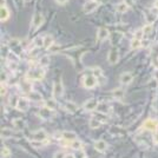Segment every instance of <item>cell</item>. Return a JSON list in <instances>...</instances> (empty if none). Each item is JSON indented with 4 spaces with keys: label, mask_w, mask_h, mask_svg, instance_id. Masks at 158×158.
Returning <instances> with one entry per match:
<instances>
[{
    "label": "cell",
    "mask_w": 158,
    "mask_h": 158,
    "mask_svg": "<svg viewBox=\"0 0 158 158\" xmlns=\"http://www.w3.org/2000/svg\"><path fill=\"white\" fill-rule=\"evenodd\" d=\"M44 77H45V70H44V67H34V69H31L25 74V78L28 79L30 81L43 80Z\"/></svg>",
    "instance_id": "1"
},
{
    "label": "cell",
    "mask_w": 158,
    "mask_h": 158,
    "mask_svg": "<svg viewBox=\"0 0 158 158\" xmlns=\"http://www.w3.org/2000/svg\"><path fill=\"white\" fill-rule=\"evenodd\" d=\"M97 84H98V79L93 74H89V76H85L83 78V86L85 89H93L97 86Z\"/></svg>",
    "instance_id": "2"
},
{
    "label": "cell",
    "mask_w": 158,
    "mask_h": 158,
    "mask_svg": "<svg viewBox=\"0 0 158 158\" xmlns=\"http://www.w3.org/2000/svg\"><path fill=\"white\" fill-rule=\"evenodd\" d=\"M64 93V86H63V83L61 80H56L53 83V89H52V94H53V98H59L63 96Z\"/></svg>",
    "instance_id": "3"
},
{
    "label": "cell",
    "mask_w": 158,
    "mask_h": 158,
    "mask_svg": "<svg viewBox=\"0 0 158 158\" xmlns=\"http://www.w3.org/2000/svg\"><path fill=\"white\" fill-rule=\"evenodd\" d=\"M47 139V133L45 130H37V131H34L31 135V140L32 142H39V143H43V142H45Z\"/></svg>",
    "instance_id": "4"
},
{
    "label": "cell",
    "mask_w": 158,
    "mask_h": 158,
    "mask_svg": "<svg viewBox=\"0 0 158 158\" xmlns=\"http://www.w3.org/2000/svg\"><path fill=\"white\" fill-rule=\"evenodd\" d=\"M15 107L19 110V111L25 112L28 110L30 107V99L26 98V97H20L17 100V104H15Z\"/></svg>",
    "instance_id": "5"
},
{
    "label": "cell",
    "mask_w": 158,
    "mask_h": 158,
    "mask_svg": "<svg viewBox=\"0 0 158 158\" xmlns=\"http://www.w3.org/2000/svg\"><path fill=\"white\" fill-rule=\"evenodd\" d=\"M99 1H97V0H90V1H87V2H85L84 4V7H83V11L85 12V13H92L93 11H96L97 8H98L99 6Z\"/></svg>",
    "instance_id": "6"
},
{
    "label": "cell",
    "mask_w": 158,
    "mask_h": 158,
    "mask_svg": "<svg viewBox=\"0 0 158 158\" xmlns=\"http://www.w3.org/2000/svg\"><path fill=\"white\" fill-rule=\"evenodd\" d=\"M143 127L148 131L156 132L158 130V122L155 119H146L143 124Z\"/></svg>",
    "instance_id": "7"
},
{
    "label": "cell",
    "mask_w": 158,
    "mask_h": 158,
    "mask_svg": "<svg viewBox=\"0 0 158 158\" xmlns=\"http://www.w3.org/2000/svg\"><path fill=\"white\" fill-rule=\"evenodd\" d=\"M99 103L97 99H89V100H86L85 103H84V110L85 111H89V112H92L94 110H97V107H98Z\"/></svg>",
    "instance_id": "8"
},
{
    "label": "cell",
    "mask_w": 158,
    "mask_h": 158,
    "mask_svg": "<svg viewBox=\"0 0 158 158\" xmlns=\"http://www.w3.org/2000/svg\"><path fill=\"white\" fill-rule=\"evenodd\" d=\"M119 59V52H118V48L117 47H112L111 50L109 51V54H107V60L110 64H116Z\"/></svg>",
    "instance_id": "9"
},
{
    "label": "cell",
    "mask_w": 158,
    "mask_h": 158,
    "mask_svg": "<svg viewBox=\"0 0 158 158\" xmlns=\"http://www.w3.org/2000/svg\"><path fill=\"white\" fill-rule=\"evenodd\" d=\"M43 23H44V15L41 13H35L32 18V28L34 31L38 30L43 25Z\"/></svg>",
    "instance_id": "10"
},
{
    "label": "cell",
    "mask_w": 158,
    "mask_h": 158,
    "mask_svg": "<svg viewBox=\"0 0 158 158\" xmlns=\"http://www.w3.org/2000/svg\"><path fill=\"white\" fill-rule=\"evenodd\" d=\"M132 80H133V76L131 72H123L119 76V81L122 85H129L132 83Z\"/></svg>",
    "instance_id": "11"
},
{
    "label": "cell",
    "mask_w": 158,
    "mask_h": 158,
    "mask_svg": "<svg viewBox=\"0 0 158 158\" xmlns=\"http://www.w3.org/2000/svg\"><path fill=\"white\" fill-rule=\"evenodd\" d=\"M93 146H94V149L98 152H105L106 150H107V143H106L104 139H98V140H96Z\"/></svg>",
    "instance_id": "12"
},
{
    "label": "cell",
    "mask_w": 158,
    "mask_h": 158,
    "mask_svg": "<svg viewBox=\"0 0 158 158\" xmlns=\"http://www.w3.org/2000/svg\"><path fill=\"white\" fill-rule=\"evenodd\" d=\"M109 35H110V32L106 30L105 27L98 28V31H97V40L98 41H104L109 38Z\"/></svg>",
    "instance_id": "13"
},
{
    "label": "cell",
    "mask_w": 158,
    "mask_h": 158,
    "mask_svg": "<svg viewBox=\"0 0 158 158\" xmlns=\"http://www.w3.org/2000/svg\"><path fill=\"white\" fill-rule=\"evenodd\" d=\"M20 89H21V91L25 93H30L32 90V84H31V81L28 80V79H23L21 81H20Z\"/></svg>",
    "instance_id": "14"
},
{
    "label": "cell",
    "mask_w": 158,
    "mask_h": 158,
    "mask_svg": "<svg viewBox=\"0 0 158 158\" xmlns=\"http://www.w3.org/2000/svg\"><path fill=\"white\" fill-rule=\"evenodd\" d=\"M61 135H63V139L66 142H70V143L73 142L74 139H77V135L72 131H63Z\"/></svg>",
    "instance_id": "15"
},
{
    "label": "cell",
    "mask_w": 158,
    "mask_h": 158,
    "mask_svg": "<svg viewBox=\"0 0 158 158\" xmlns=\"http://www.w3.org/2000/svg\"><path fill=\"white\" fill-rule=\"evenodd\" d=\"M45 107L50 109V110H56L57 106H58V103H57V99L56 98H50L45 100Z\"/></svg>",
    "instance_id": "16"
},
{
    "label": "cell",
    "mask_w": 158,
    "mask_h": 158,
    "mask_svg": "<svg viewBox=\"0 0 158 158\" xmlns=\"http://www.w3.org/2000/svg\"><path fill=\"white\" fill-rule=\"evenodd\" d=\"M10 18V11L6 6H1L0 7V20L1 21H6Z\"/></svg>",
    "instance_id": "17"
},
{
    "label": "cell",
    "mask_w": 158,
    "mask_h": 158,
    "mask_svg": "<svg viewBox=\"0 0 158 158\" xmlns=\"http://www.w3.org/2000/svg\"><path fill=\"white\" fill-rule=\"evenodd\" d=\"M39 116L43 119L51 118V116H52V110H50V109H47V107H43V109L39 110Z\"/></svg>",
    "instance_id": "18"
},
{
    "label": "cell",
    "mask_w": 158,
    "mask_h": 158,
    "mask_svg": "<svg viewBox=\"0 0 158 158\" xmlns=\"http://www.w3.org/2000/svg\"><path fill=\"white\" fill-rule=\"evenodd\" d=\"M27 98L30 100H32V102H40V100H43V96L39 92H37V91H31L28 93Z\"/></svg>",
    "instance_id": "19"
},
{
    "label": "cell",
    "mask_w": 158,
    "mask_h": 158,
    "mask_svg": "<svg viewBox=\"0 0 158 158\" xmlns=\"http://www.w3.org/2000/svg\"><path fill=\"white\" fill-rule=\"evenodd\" d=\"M14 133H15V132H14L12 129H10V127H2V129H1V137H2V138L13 137Z\"/></svg>",
    "instance_id": "20"
},
{
    "label": "cell",
    "mask_w": 158,
    "mask_h": 158,
    "mask_svg": "<svg viewBox=\"0 0 158 158\" xmlns=\"http://www.w3.org/2000/svg\"><path fill=\"white\" fill-rule=\"evenodd\" d=\"M53 37L52 35H50V34H46L45 37H44V45L43 47H45V48H51L53 46Z\"/></svg>",
    "instance_id": "21"
},
{
    "label": "cell",
    "mask_w": 158,
    "mask_h": 158,
    "mask_svg": "<svg viewBox=\"0 0 158 158\" xmlns=\"http://www.w3.org/2000/svg\"><path fill=\"white\" fill-rule=\"evenodd\" d=\"M99 113H104V114H107L110 112V106L107 103H99L98 107H97Z\"/></svg>",
    "instance_id": "22"
},
{
    "label": "cell",
    "mask_w": 158,
    "mask_h": 158,
    "mask_svg": "<svg viewBox=\"0 0 158 158\" xmlns=\"http://www.w3.org/2000/svg\"><path fill=\"white\" fill-rule=\"evenodd\" d=\"M124 94H125L124 90H123V89H120V87H118V89H114V90L112 91V96H113V98H116V99L124 98Z\"/></svg>",
    "instance_id": "23"
},
{
    "label": "cell",
    "mask_w": 158,
    "mask_h": 158,
    "mask_svg": "<svg viewBox=\"0 0 158 158\" xmlns=\"http://www.w3.org/2000/svg\"><path fill=\"white\" fill-rule=\"evenodd\" d=\"M65 109L70 113H74V112L78 110V105L76 103H73V102H67L65 104Z\"/></svg>",
    "instance_id": "24"
},
{
    "label": "cell",
    "mask_w": 158,
    "mask_h": 158,
    "mask_svg": "<svg viewBox=\"0 0 158 158\" xmlns=\"http://www.w3.org/2000/svg\"><path fill=\"white\" fill-rule=\"evenodd\" d=\"M143 46V41L139 39H136V38H133L131 40V43H130V47H131V50H138L139 47Z\"/></svg>",
    "instance_id": "25"
},
{
    "label": "cell",
    "mask_w": 158,
    "mask_h": 158,
    "mask_svg": "<svg viewBox=\"0 0 158 158\" xmlns=\"http://www.w3.org/2000/svg\"><path fill=\"white\" fill-rule=\"evenodd\" d=\"M127 10H129V5L126 2H119L118 5L116 6V11L118 13H125Z\"/></svg>",
    "instance_id": "26"
},
{
    "label": "cell",
    "mask_w": 158,
    "mask_h": 158,
    "mask_svg": "<svg viewBox=\"0 0 158 158\" xmlns=\"http://www.w3.org/2000/svg\"><path fill=\"white\" fill-rule=\"evenodd\" d=\"M13 125L18 129V130H23L24 127H25V122L21 118H15V119H13Z\"/></svg>",
    "instance_id": "27"
},
{
    "label": "cell",
    "mask_w": 158,
    "mask_h": 158,
    "mask_svg": "<svg viewBox=\"0 0 158 158\" xmlns=\"http://www.w3.org/2000/svg\"><path fill=\"white\" fill-rule=\"evenodd\" d=\"M89 125H90V127H92V129H97V127H100L102 122H99L98 119L93 116L92 118L90 119V122H89Z\"/></svg>",
    "instance_id": "28"
},
{
    "label": "cell",
    "mask_w": 158,
    "mask_h": 158,
    "mask_svg": "<svg viewBox=\"0 0 158 158\" xmlns=\"http://www.w3.org/2000/svg\"><path fill=\"white\" fill-rule=\"evenodd\" d=\"M71 148H72L73 150H81V148H83V144H81V142L78 140V139H74L73 142H71V145H70Z\"/></svg>",
    "instance_id": "29"
},
{
    "label": "cell",
    "mask_w": 158,
    "mask_h": 158,
    "mask_svg": "<svg viewBox=\"0 0 158 158\" xmlns=\"http://www.w3.org/2000/svg\"><path fill=\"white\" fill-rule=\"evenodd\" d=\"M50 64V58H48V56H44V57H41L39 60V65L40 67H45Z\"/></svg>",
    "instance_id": "30"
},
{
    "label": "cell",
    "mask_w": 158,
    "mask_h": 158,
    "mask_svg": "<svg viewBox=\"0 0 158 158\" xmlns=\"http://www.w3.org/2000/svg\"><path fill=\"white\" fill-rule=\"evenodd\" d=\"M33 45L35 47H41L44 45V37H37L33 40Z\"/></svg>",
    "instance_id": "31"
},
{
    "label": "cell",
    "mask_w": 158,
    "mask_h": 158,
    "mask_svg": "<svg viewBox=\"0 0 158 158\" xmlns=\"http://www.w3.org/2000/svg\"><path fill=\"white\" fill-rule=\"evenodd\" d=\"M142 30H143V32H144L145 35H149V34H151V32L153 31V26H152V24H146Z\"/></svg>",
    "instance_id": "32"
},
{
    "label": "cell",
    "mask_w": 158,
    "mask_h": 158,
    "mask_svg": "<svg viewBox=\"0 0 158 158\" xmlns=\"http://www.w3.org/2000/svg\"><path fill=\"white\" fill-rule=\"evenodd\" d=\"M10 155H11V150L7 146H2L1 148V156L2 157H8Z\"/></svg>",
    "instance_id": "33"
},
{
    "label": "cell",
    "mask_w": 158,
    "mask_h": 158,
    "mask_svg": "<svg viewBox=\"0 0 158 158\" xmlns=\"http://www.w3.org/2000/svg\"><path fill=\"white\" fill-rule=\"evenodd\" d=\"M92 74L94 76V77H97V79H98L99 77H102V76H103L102 70H100L99 67H93V69H92Z\"/></svg>",
    "instance_id": "34"
},
{
    "label": "cell",
    "mask_w": 158,
    "mask_h": 158,
    "mask_svg": "<svg viewBox=\"0 0 158 158\" xmlns=\"http://www.w3.org/2000/svg\"><path fill=\"white\" fill-rule=\"evenodd\" d=\"M144 35L145 34H144V32H143V30H138V31H136V32H135V38H136V39L142 40Z\"/></svg>",
    "instance_id": "35"
},
{
    "label": "cell",
    "mask_w": 158,
    "mask_h": 158,
    "mask_svg": "<svg viewBox=\"0 0 158 158\" xmlns=\"http://www.w3.org/2000/svg\"><path fill=\"white\" fill-rule=\"evenodd\" d=\"M66 157V153H64V152H56L54 153V156H53V158H65Z\"/></svg>",
    "instance_id": "36"
},
{
    "label": "cell",
    "mask_w": 158,
    "mask_h": 158,
    "mask_svg": "<svg viewBox=\"0 0 158 158\" xmlns=\"http://www.w3.org/2000/svg\"><path fill=\"white\" fill-rule=\"evenodd\" d=\"M7 80V74L5 71H1V83H5Z\"/></svg>",
    "instance_id": "37"
},
{
    "label": "cell",
    "mask_w": 158,
    "mask_h": 158,
    "mask_svg": "<svg viewBox=\"0 0 158 158\" xmlns=\"http://www.w3.org/2000/svg\"><path fill=\"white\" fill-rule=\"evenodd\" d=\"M6 93V86L4 85V83H1V97H4V94Z\"/></svg>",
    "instance_id": "38"
},
{
    "label": "cell",
    "mask_w": 158,
    "mask_h": 158,
    "mask_svg": "<svg viewBox=\"0 0 158 158\" xmlns=\"http://www.w3.org/2000/svg\"><path fill=\"white\" fill-rule=\"evenodd\" d=\"M153 143L158 145V130L155 132V135H153Z\"/></svg>",
    "instance_id": "39"
},
{
    "label": "cell",
    "mask_w": 158,
    "mask_h": 158,
    "mask_svg": "<svg viewBox=\"0 0 158 158\" xmlns=\"http://www.w3.org/2000/svg\"><path fill=\"white\" fill-rule=\"evenodd\" d=\"M14 2L17 4V6H21V4H24V0H14Z\"/></svg>",
    "instance_id": "40"
},
{
    "label": "cell",
    "mask_w": 158,
    "mask_h": 158,
    "mask_svg": "<svg viewBox=\"0 0 158 158\" xmlns=\"http://www.w3.org/2000/svg\"><path fill=\"white\" fill-rule=\"evenodd\" d=\"M58 4H60V5H64V4H66L67 2V0H56Z\"/></svg>",
    "instance_id": "41"
},
{
    "label": "cell",
    "mask_w": 158,
    "mask_h": 158,
    "mask_svg": "<svg viewBox=\"0 0 158 158\" xmlns=\"http://www.w3.org/2000/svg\"><path fill=\"white\" fill-rule=\"evenodd\" d=\"M65 158H76V156L73 153H66V157Z\"/></svg>",
    "instance_id": "42"
},
{
    "label": "cell",
    "mask_w": 158,
    "mask_h": 158,
    "mask_svg": "<svg viewBox=\"0 0 158 158\" xmlns=\"http://www.w3.org/2000/svg\"><path fill=\"white\" fill-rule=\"evenodd\" d=\"M155 8H157V10H158V0H156V1H155Z\"/></svg>",
    "instance_id": "43"
},
{
    "label": "cell",
    "mask_w": 158,
    "mask_h": 158,
    "mask_svg": "<svg viewBox=\"0 0 158 158\" xmlns=\"http://www.w3.org/2000/svg\"><path fill=\"white\" fill-rule=\"evenodd\" d=\"M5 4H6V0H1V6H5Z\"/></svg>",
    "instance_id": "44"
},
{
    "label": "cell",
    "mask_w": 158,
    "mask_h": 158,
    "mask_svg": "<svg viewBox=\"0 0 158 158\" xmlns=\"http://www.w3.org/2000/svg\"><path fill=\"white\" fill-rule=\"evenodd\" d=\"M156 106H157V109H158V99H157V102H156Z\"/></svg>",
    "instance_id": "45"
}]
</instances>
